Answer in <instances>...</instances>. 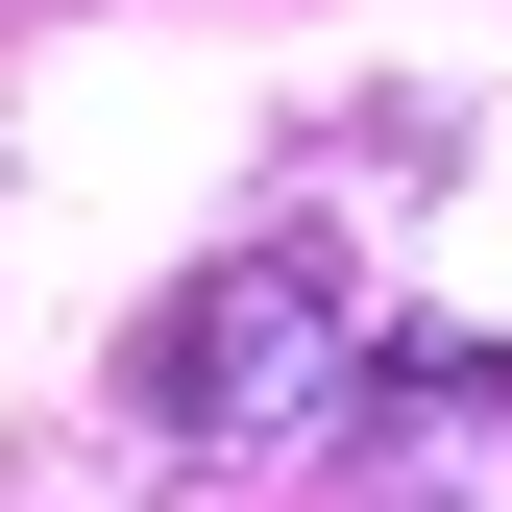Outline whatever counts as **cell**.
<instances>
[{
	"instance_id": "7a4b0ae2",
	"label": "cell",
	"mask_w": 512,
	"mask_h": 512,
	"mask_svg": "<svg viewBox=\"0 0 512 512\" xmlns=\"http://www.w3.org/2000/svg\"><path fill=\"white\" fill-rule=\"evenodd\" d=\"M512 415V342H391L366 366V439H488Z\"/></svg>"
},
{
	"instance_id": "6da1fadb",
	"label": "cell",
	"mask_w": 512,
	"mask_h": 512,
	"mask_svg": "<svg viewBox=\"0 0 512 512\" xmlns=\"http://www.w3.org/2000/svg\"><path fill=\"white\" fill-rule=\"evenodd\" d=\"M342 391H366V269H342V244H293V220L220 244V269L122 342V415L196 439V464H269V439H317Z\"/></svg>"
}]
</instances>
